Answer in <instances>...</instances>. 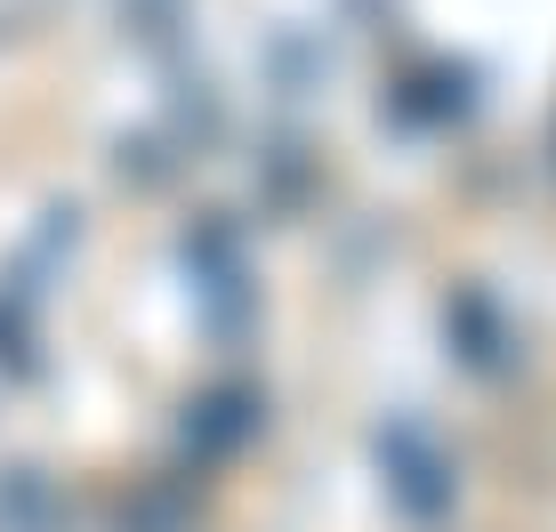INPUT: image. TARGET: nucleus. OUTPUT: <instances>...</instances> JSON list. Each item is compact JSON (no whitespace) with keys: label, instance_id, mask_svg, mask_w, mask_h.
Returning a JSON list of instances; mask_svg holds the SVG:
<instances>
[{"label":"nucleus","instance_id":"obj_1","mask_svg":"<svg viewBox=\"0 0 556 532\" xmlns=\"http://www.w3.org/2000/svg\"><path fill=\"white\" fill-rule=\"evenodd\" d=\"M49 9H56V0H0V41H9V33H33Z\"/></svg>","mask_w":556,"mask_h":532}]
</instances>
